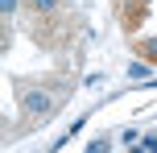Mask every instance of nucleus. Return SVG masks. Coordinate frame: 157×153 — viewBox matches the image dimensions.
Wrapping results in <instances>:
<instances>
[{"instance_id": "1", "label": "nucleus", "mask_w": 157, "mask_h": 153, "mask_svg": "<svg viewBox=\"0 0 157 153\" xmlns=\"http://www.w3.org/2000/svg\"><path fill=\"white\" fill-rule=\"evenodd\" d=\"M21 108H25V116H29V120H46V116L54 112V99H50L46 91L29 87V91H21Z\"/></svg>"}, {"instance_id": "2", "label": "nucleus", "mask_w": 157, "mask_h": 153, "mask_svg": "<svg viewBox=\"0 0 157 153\" xmlns=\"http://www.w3.org/2000/svg\"><path fill=\"white\" fill-rule=\"evenodd\" d=\"M29 4H33V13H54L58 0H29Z\"/></svg>"}, {"instance_id": "3", "label": "nucleus", "mask_w": 157, "mask_h": 153, "mask_svg": "<svg viewBox=\"0 0 157 153\" xmlns=\"http://www.w3.org/2000/svg\"><path fill=\"white\" fill-rule=\"evenodd\" d=\"M145 54H149V58H157V41H149V46H145Z\"/></svg>"}]
</instances>
